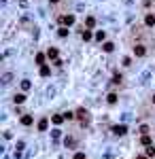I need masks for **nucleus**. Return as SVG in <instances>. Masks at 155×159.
<instances>
[{"label":"nucleus","instance_id":"cd10ccee","mask_svg":"<svg viewBox=\"0 0 155 159\" xmlns=\"http://www.w3.org/2000/svg\"><path fill=\"white\" fill-rule=\"evenodd\" d=\"M153 104H155V96H153Z\"/></svg>","mask_w":155,"mask_h":159},{"label":"nucleus","instance_id":"f257e3e1","mask_svg":"<svg viewBox=\"0 0 155 159\" xmlns=\"http://www.w3.org/2000/svg\"><path fill=\"white\" fill-rule=\"evenodd\" d=\"M60 24H62V26H72V24H74V15H62V17H60Z\"/></svg>","mask_w":155,"mask_h":159},{"label":"nucleus","instance_id":"c85d7f7f","mask_svg":"<svg viewBox=\"0 0 155 159\" xmlns=\"http://www.w3.org/2000/svg\"><path fill=\"white\" fill-rule=\"evenodd\" d=\"M51 2H57V0H51Z\"/></svg>","mask_w":155,"mask_h":159},{"label":"nucleus","instance_id":"423d86ee","mask_svg":"<svg viewBox=\"0 0 155 159\" xmlns=\"http://www.w3.org/2000/svg\"><path fill=\"white\" fill-rule=\"evenodd\" d=\"M32 121H34L32 115H24V117H21V125H32Z\"/></svg>","mask_w":155,"mask_h":159},{"label":"nucleus","instance_id":"2eb2a0df","mask_svg":"<svg viewBox=\"0 0 155 159\" xmlns=\"http://www.w3.org/2000/svg\"><path fill=\"white\" fill-rule=\"evenodd\" d=\"M30 87H32V83H30L28 79H26V81H21V89H24V91H28Z\"/></svg>","mask_w":155,"mask_h":159},{"label":"nucleus","instance_id":"7ed1b4c3","mask_svg":"<svg viewBox=\"0 0 155 159\" xmlns=\"http://www.w3.org/2000/svg\"><path fill=\"white\" fill-rule=\"evenodd\" d=\"M47 127H49V119H47V117H42L40 121H38V131H45Z\"/></svg>","mask_w":155,"mask_h":159},{"label":"nucleus","instance_id":"dca6fc26","mask_svg":"<svg viewBox=\"0 0 155 159\" xmlns=\"http://www.w3.org/2000/svg\"><path fill=\"white\" fill-rule=\"evenodd\" d=\"M83 40H92V32H89V30H83Z\"/></svg>","mask_w":155,"mask_h":159},{"label":"nucleus","instance_id":"bb28decb","mask_svg":"<svg viewBox=\"0 0 155 159\" xmlns=\"http://www.w3.org/2000/svg\"><path fill=\"white\" fill-rule=\"evenodd\" d=\"M138 159H149V157H147V155H140V157H138Z\"/></svg>","mask_w":155,"mask_h":159},{"label":"nucleus","instance_id":"4468645a","mask_svg":"<svg viewBox=\"0 0 155 159\" xmlns=\"http://www.w3.org/2000/svg\"><path fill=\"white\" fill-rule=\"evenodd\" d=\"M145 153H147V157H155V146H153V144H151V146H147V151H145Z\"/></svg>","mask_w":155,"mask_h":159},{"label":"nucleus","instance_id":"393cba45","mask_svg":"<svg viewBox=\"0 0 155 159\" xmlns=\"http://www.w3.org/2000/svg\"><path fill=\"white\" fill-rule=\"evenodd\" d=\"M140 131H142V136H147V134H149V127H147V125H142Z\"/></svg>","mask_w":155,"mask_h":159},{"label":"nucleus","instance_id":"aec40b11","mask_svg":"<svg viewBox=\"0 0 155 159\" xmlns=\"http://www.w3.org/2000/svg\"><path fill=\"white\" fill-rule=\"evenodd\" d=\"M11 79H13V74H11V72H7V74H4V76H2V83H9V81H11Z\"/></svg>","mask_w":155,"mask_h":159},{"label":"nucleus","instance_id":"4be33fe9","mask_svg":"<svg viewBox=\"0 0 155 159\" xmlns=\"http://www.w3.org/2000/svg\"><path fill=\"white\" fill-rule=\"evenodd\" d=\"M68 34V28H66V26H62V28H60V36H66Z\"/></svg>","mask_w":155,"mask_h":159},{"label":"nucleus","instance_id":"f3484780","mask_svg":"<svg viewBox=\"0 0 155 159\" xmlns=\"http://www.w3.org/2000/svg\"><path fill=\"white\" fill-rule=\"evenodd\" d=\"M36 64H42V66H45V55H42V53H36Z\"/></svg>","mask_w":155,"mask_h":159},{"label":"nucleus","instance_id":"9b49d317","mask_svg":"<svg viewBox=\"0 0 155 159\" xmlns=\"http://www.w3.org/2000/svg\"><path fill=\"white\" fill-rule=\"evenodd\" d=\"M102 49H104L106 53H111V51L115 49V45H113V42H104V45H102Z\"/></svg>","mask_w":155,"mask_h":159},{"label":"nucleus","instance_id":"6ab92c4d","mask_svg":"<svg viewBox=\"0 0 155 159\" xmlns=\"http://www.w3.org/2000/svg\"><path fill=\"white\" fill-rule=\"evenodd\" d=\"M106 100H108V104H115V102H117V94H108Z\"/></svg>","mask_w":155,"mask_h":159},{"label":"nucleus","instance_id":"412c9836","mask_svg":"<svg viewBox=\"0 0 155 159\" xmlns=\"http://www.w3.org/2000/svg\"><path fill=\"white\" fill-rule=\"evenodd\" d=\"M96 26V19L94 17H87V28H94Z\"/></svg>","mask_w":155,"mask_h":159},{"label":"nucleus","instance_id":"5701e85b","mask_svg":"<svg viewBox=\"0 0 155 159\" xmlns=\"http://www.w3.org/2000/svg\"><path fill=\"white\" fill-rule=\"evenodd\" d=\"M72 117H74V113H64V119H68V121H70Z\"/></svg>","mask_w":155,"mask_h":159},{"label":"nucleus","instance_id":"0eeeda50","mask_svg":"<svg viewBox=\"0 0 155 159\" xmlns=\"http://www.w3.org/2000/svg\"><path fill=\"white\" fill-rule=\"evenodd\" d=\"M47 57H49V59H57V49H49V51H47Z\"/></svg>","mask_w":155,"mask_h":159},{"label":"nucleus","instance_id":"39448f33","mask_svg":"<svg viewBox=\"0 0 155 159\" xmlns=\"http://www.w3.org/2000/svg\"><path fill=\"white\" fill-rule=\"evenodd\" d=\"M77 117L81 119V121H87V110H85V108H79V110H77Z\"/></svg>","mask_w":155,"mask_h":159},{"label":"nucleus","instance_id":"f8f14e48","mask_svg":"<svg viewBox=\"0 0 155 159\" xmlns=\"http://www.w3.org/2000/svg\"><path fill=\"white\" fill-rule=\"evenodd\" d=\"M140 142H142V144H145V146H151V136H142V138H140Z\"/></svg>","mask_w":155,"mask_h":159},{"label":"nucleus","instance_id":"20e7f679","mask_svg":"<svg viewBox=\"0 0 155 159\" xmlns=\"http://www.w3.org/2000/svg\"><path fill=\"white\" fill-rule=\"evenodd\" d=\"M134 53H136V57H142V55L147 53V49L142 47V45H136V47H134Z\"/></svg>","mask_w":155,"mask_h":159},{"label":"nucleus","instance_id":"9d476101","mask_svg":"<svg viewBox=\"0 0 155 159\" xmlns=\"http://www.w3.org/2000/svg\"><path fill=\"white\" fill-rule=\"evenodd\" d=\"M104 38H106V34H104V30H98V32H96V40H100V42H102Z\"/></svg>","mask_w":155,"mask_h":159},{"label":"nucleus","instance_id":"6e6552de","mask_svg":"<svg viewBox=\"0 0 155 159\" xmlns=\"http://www.w3.org/2000/svg\"><path fill=\"white\" fill-rule=\"evenodd\" d=\"M51 121L55 123V125H60V123L64 121V115H53V117H51Z\"/></svg>","mask_w":155,"mask_h":159},{"label":"nucleus","instance_id":"a878e982","mask_svg":"<svg viewBox=\"0 0 155 159\" xmlns=\"http://www.w3.org/2000/svg\"><path fill=\"white\" fill-rule=\"evenodd\" d=\"M74 159H85V153H77V155H74Z\"/></svg>","mask_w":155,"mask_h":159},{"label":"nucleus","instance_id":"b1692460","mask_svg":"<svg viewBox=\"0 0 155 159\" xmlns=\"http://www.w3.org/2000/svg\"><path fill=\"white\" fill-rule=\"evenodd\" d=\"M113 83H117V85H119V83H121V74H115V79H113Z\"/></svg>","mask_w":155,"mask_h":159},{"label":"nucleus","instance_id":"f03ea898","mask_svg":"<svg viewBox=\"0 0 155 159\" xmlns=\"http://www.w3.org/2000/svg\"><path fill=\"white\" fill-rule=\"evenodd\" d=\"M125 131H127L125 125H115V127H113V134H117V136H123Z\"/></svg>","mask_w":155,"mask_h":159},{"label":"nucleus","instance_id":"a211bd4d","mask_svg":"<svg viewBox=\"0 0 155 159\" xmlns=\"http://www.w3.org/2000/svg\"><path fill=\"white\" fill-rule=\"evenodd\" d=\"M40 74L42 76H49V66H40Z\"/></svg>","mask_w":155,"mask_h":159},{"label":"nucleus","instance_id":"ddd939ff","mask_svg":"<svg viewBox=\"0 0 155 159\" xmlns=\"http://www.w3.org/2000/svg\"><path fill=\"white\" fill-rule=\"evenodd\" d=\"M145 24H147V26H155V17H153V15H147V17H145Z\"/></svg>","mask_w":155,"mask_h":159},{"label":"nucleus","instance_id":"1a4fd4ad","mask_svg":"<svg viewBox=\"0 0 155 159\" xmlns=\"http://www.w3.org/2000/svg\"><path fill=\"white\" fill-rule=\"evenodd\" d=\"M13 100H15V104H21V102L26 100V94H15V98H13Z\"/></svg>","mask_w":155,"mask_h":159}]
</instances>
